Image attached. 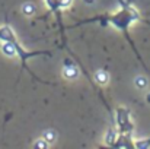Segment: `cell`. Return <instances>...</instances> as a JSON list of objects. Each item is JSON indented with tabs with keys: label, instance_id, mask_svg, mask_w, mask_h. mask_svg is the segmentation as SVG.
I'll use <instances>...</instances> for the list:
<instances>
[{
	"label": "cell",
	"instance_id": "6da1fadb",
	"mask_svg": "<svg viewBox=\"0 0 150 149\" xmlns=\"http://www.w3.org/2000/svg\"><path fill=\"white\" fill-rule=\"evenodd\" d=\"M122 3V9L114 15H109V16H98V18H92L89 21H83V22H96L100 21L102 24H111L114 26H117L118 29H121L127 37H128V26L134 22V21H139L140 19V15L139 12L128 3L120 0Z\"/></svg>",
	"mask_w": 150,
	"mask_h": 149
},
{
	"label": "cell",
	"instance_id": "7a4b0ae2",
	"mask_svg": "<svg viewBox=\"0 0 150 149\" xmlns=\"http://www.w3.org/2000/svg\"><path fill=\"white\" fill-rule=\"evenodd\" d=\"M0 40L1 41H10V43L15 44V47H16V56L21 58L23 67H26V60L31 58V57H35V56H51V53H48V51H26L18 43V40L15 37V32H13V29L9 25L0 26Z\"/></svg>",
	"mask_w": 150,
	"mask_h": 149
},
{
	"label": "cell",
	"instance_id": "3957f363",
	"mask_svg": "<svg viewBox=\"0 0 150 149\" xmlns=\"http://www.w3.org/2000/svg\"><path fill=\"white\" fill-rule=\"evenodd\" d=\"M115 120H117V127L121 132V135H130L133 132V121L130 117V111L127 108H117L115 113Z\"/></svg>",
	"mask_w": 150,
	"mask_h": 149
},
{
	"label": "cell",
	"instance_id": "277c9868",
	"mask_svg": "<svg viewBox=\"0 0 150 149\" xmlns=\"http://www.w3.org/2000/svg\"><path fill=\"white\" fill-rule=\"evenodd\" d=\"M63 76L64 79H69V81H73V79H77L79 78V69L73 64H70L67 60L64 63V67H63Z\"/></svg>",
	"mask_w": 150,
	"mask_h": 149
},
{
	"label": "cell",
	"instance_id": "5b68a950",
	"mask_svg": "<svg viewBox=\"0 0 150 149\" xmlns=\"http://www.w3.org/2000/svg\"><path fill=\"white\" fill-rule=\"evenodd\" d=\"M1 53L6 57H15L16 56V47H15V44L10 43V41H3V44H1Z\"/></svg>",
	"mask_w": 150,
	"mask_h": 149
},
{
	"label": "cell",
	"instance_id": "8992f818",
	"mask_svg": "<svg viewBox=\"0 0 150 149\" xmlns=\"http://www.w3.org/2000/svg\"><path fill=\"white\" fill-rule=\"evenodd\" d=\"M93 79H95V82L96 83H99V85H106L108 82H109V73L106 72V70H96L95 72V75H93Z\"/></svg>",
	"mask_w": 150,
	"mask_h": 149
},
{
	"label": "cell",
	"instance_id": "52a82bcc",
	"mask_svg": "<svg viewBox=\"0 0 150 149\" xmlns=\"http://www.w3.org/2000/svg\"><path fill=\"white\" fill-rule=\"evenodd\" d=\"M117 140H118V133H117V130H115V129H109V130L106 132V135H105V143L114 148L115 143H117Z\"/></svg>",
	"mask_w": 150,
	"mask_h": 149
},
{
	"label": "cell",
	"instance_id": "ba28073f",
	"mask_svg": "<svg viewBox=\"0 0 150 149\" xmlns=\"http://www.w3.org/2000/svg\"><path fill=\"white\" fill-rule=\"evenodd\" d=\"M21 10H22V13H23L25 16H32V15H35L37 7H35V4H34V3L26 1V3H23V4H22Z\"/></svg>",
	"mask_w": 150,
	"mask_h": 149
},
{
	"label": "cell",
	"instance_id": "9c48e42d",
	"mask_svg": "<svg viewBox=\"0 0 150 149\" xmlns=\"http://www.w3.org/2000/svg\"><path fill=\"white\" fill-rule=\"evenodd\" d=\"M134 85H136V88H139V89H146L147 85H149V81H147L146 76L139 75V76L134 78Z\"/></svg>",
	"mask_w": 150,
	"mask_h": 149
},
{
	"label": "cell",
	"instance_id": "30bf717a",
	"mask_svg": "<svg viewBox=\"0 0 150 149\" xmlns=\"http://www.w3.org/2000/svg\"><path fill=\"white\" fill-rule=\"evenodd\" d=\"M42 138H44L48 143H52V142H55V139H57V132L52 130V129H47V130L42 133Z\"/></svg>",
	"mask_w": 150,
	"mask_h": 149
},
{
	"label": "cell",
	"instance_id": "8fae6325",
	"mask_svg": "<svg viewBox=\"0 0 150 149\" xmlns=\"http://www.w3.org/2000/svg\"><path fill=\"white\" fill-rule=\"evenodd\" d=\"M50 146V143L44 139V138H41V139H37L35 142H34V148L37 149H47Z\"/></svg>",
	"mask_w": 150,
	"mask_h": 149
},
{
	"label": "cell",
	"instance_id": "7c38bea8",
	"mask_svg": "<svg viewBox=\"0 0 150 149\" xmlns=\"http://www.w3.org/2000/svg\"><path fill=\"white\" fill-rule=\"evenodd\" d=\"M47 3H48V6H50L51 10H54V12H57V10L60 9V6H58V0H47Z\"/></svg>",
	"mask_w": 150,
	"mask_h": 149
},
{
	"label": "cell",
	"instance_id": "4fadbf2b",
	"mask_svg": "<svg viewBox=\"0 0 150 149\" xmlns=\"http://www.w3.org/2000/svg\"><path fill=\"white\" fill-rule=\"evenodd\" d=\"M71 1L73 0H58V6H60V9H67L71 4Z\"/></svg>",
	"mask_w": 150,
	"mask_h": 149
},
{
	"label": "cell",
	"instance_id": "5bb4252c",
	"mask_svg": "<svg viewBox=\"0 0 150 149\" xmlns=\"http://www.w3.org/2000/svg\"><path fill=\"white\" fill-rule=\"evenodd\" d=\"M85 3H88V4H92V3H95V0H83Z\"/></svg>",
	"mask_w": 150,
	"mask_h": 149
},
{
	"label": "cell",
	"instance_id": "9a60e30c",
	"mask_svg": "<svg viewBox=\"0 0 150 149\" xmlns=\"http://www.w3.org/2000/svg\"><path fill=\"white\" fill-rule=\"evenodd\" d=\"M146 101L150 104V92H147V95H146Z\"/></svg>",
	"mask_w": 150,
	"mask_h": 149
}]
</instances>
